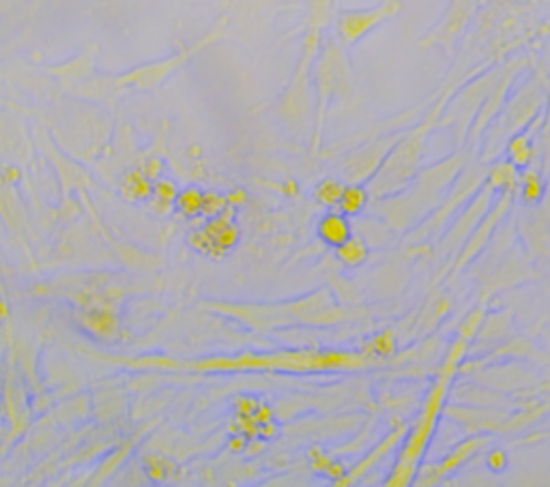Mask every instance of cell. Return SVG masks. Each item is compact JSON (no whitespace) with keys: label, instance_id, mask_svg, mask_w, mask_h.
Returning <instances> with one entry per match:
<instances>
[{"label":"cell","instance_id":"1","mask_svg":"<svg viewBox=\"0 0 550 487\" xmlns=\"http://www.w3.org/2000/svg\"><path fill=\"white\" fill-rule=\"evenodd\" d=\"M473 155L475 152H471L466 146L456 148L449 157L436 161L430 168H422L407 189L387 198H376V211L394 232L409 234L441 206L443 196L453 187Z\"/></svg>","mask_w":550,"mask_h":487},{"label":"cell","instance_id":"2","mask_svg":"<svg viewBox=\"0 0 550 487\" xmlns=\"http://www.w3.org/2000/svg\"><path fill=\"white\" fill-rule=\"evenodd\" d=\"M466 346H468V340H464V337H458L451 344V348L447 352V359L443 361V365L439 369V376H436L434 384L430 386V391H428V395L422 403V410H419L417 419L413 421L411 430L407 432V436L402 440V451L398 455L394 472H391V476L387 478V485L407 487L415 481L417 468L422 466V457H424V453H426V449L432 440L439 417L443 413V405H445V399H447V393H449V384H451V380L458 371L460 361L466 354Z\"/></svg>","mask_w":550,"mask_h":487},{"label":"cell","instance_id":"3","mask_svg":"<svg viewBox=\"0 0 550 487\" xmlns=\"http://www.w3.org/2000/svg\"><path fill=\"white\" fill-rule=\"evenodd\" d=\"M445 103H447V97H432L430 110L415 125L405 129L402 138L394 144V148L383 159L380 168L368 181L365 187L370 196L387 198L407 189L413 183V179L422 170L428 138L434 129H439V118Z\"/></svg>","mask_w":550,"mask_h":487},{"label":"cell","instance_id":"4","mask_svg":"<svg viewBox=\"0 0 550 487\" xmlns=\"http://www.w3.org/2000/svg\"><path fill=\"white\" fill-rule=\"evenodd\" d=\"M550 99V77H546L544 71H535L527 82L518 86L516 93H512L501 112L495 116V121L488 125V129L482 135L480 142V159L490 164L499 159L505 150V144L512 135L527 129L548 106Z\"/></svg>","mask_w":550,"mask_h":487},{"label":"cell","instance_id":"5","mask_svg":"<svg viewBox=\"0 0 550 487\" xmlns=\"http://www.w3.org/2000/svg\"><path fill=\"white\" fill-rule=\"evenodd\" d=\"M482 0H451L441 20L417 41V47H436L447 58H456L458 45L475 24Z\"/></svg>","mask_w":550,"mask_h":487},{"label":"cell","instance_id":"6","mask_svg":"<svg viewBox=\"0 0 550 487\" xmlns=\"http://www.w3.org/2000/svg\"><path fill=\"white\" fill-rule=\"evenodd\" d=\"M234 213L226 208L221 215L207 219V223L187 234L189 247L207 258H226L241 240V230L234 223Z\"/></svg>","mask_w":550,"mask_h":487},{"label":"cell","instance_id":"7","mask_svg":"<svg viewBox=\"0 0 550 487\" xmlns=\"http://www.w3.org/2000/svg\"><path fill=\"white\" fill-rule=\"evenodd\" d=\"M405 11L402 0H380L378 5L368 9H351L338 16V35L344 45H353L363 39L370 30L394 20Z\"/></svg>","mask_w":550,"mask_h":487},{"label":"cell","instance_id":"8","mask_svg":"<svg viewBox=\"0 0 550 487\" xmlns=\"http://www.w3.org/2000/svg\"><path fill=\"white\" fill-rule=\"evenodd\" d=\"M486 444V438H471V440H464L460 442L443 461L439 464H424L417 468V474H415V485H434L439 481H443L447 474H451L453 470H458L468 457H473L482 447Z\"/></svg>","mask_w":550,"mask_h":487},{"label":"cell","instance_id":"9","mask_svg":"<svg viewBox=\"0 0 550 487\" xmlns=\"http://www.w3.org/2000/svg\"><path fill=\"white\" fill-rule=\"evenodd\" d=\"M317 236L325 242V245L338 250L342 242H346L351 236H353V225H351V219L340 213L338 208L325 213L319 223H317Z\"/></svg>","mask_w":550,"mask_h":487},{"label":"cell","instance_id":"10","mask_svg":"<svg viewBox=\"0 0 550 487\" xmlns=\"http://www.w3.org/2000/svg\"><path fill=\"white\" fill-rule=\"evenodd\" d=\"M520 172L510 159H495L488 164V172H486V185L495 191V194H516L518 183H520Z\"/></svg>","mask_w":550,"mask_h":487},{"label":"cell","instance_id":"11","mask_svg":"<svg viewBox=\"0 0 550 487\" xmlns=\"http://www.w3.org/2000/svg\"><path fill=\"white\" fill-rule=\"evenodd\" d=\"M546 189H548V177H544V172L537 166H529L520 172L518 196L522 204L527 206L539 204L546 196Z\"/></svg>","mask_w":550,"mask_h":487},{"label":"cell","instance_id":"12","mask_svg":"<svg viewBox=\"0 0 550 487\" xmlns=\"http://www.w3.org/2000/svg\"><path fill=\"white\" fill-rule=\"evenodd\" d=\"M368 204H370L368 187L361 185V183H353V185H344L338 211L344 213L346 217H357V215H361L368 208Z\"/></svg>","mask_w":550,"mask_h":487},{"label":"cell","instance_id":"13","mask_svg":"<svg viewBox=\"0 0 550 487\" xmlns=\"http://www.w3.org/2000/svg\"><path fill=\"white\" fill-rule=\"evenodd\" d=\"M121 194H123V198H127L131 202H148L153 196L150 179L140 170H131L121 181Z\"/></svg>","mask_w":550,"mask_h":487},{"label":"cell","instance_id":"14","mask_svg":"<svg viewBox=\"0 0 550 487\" xmlns=\"http://www.w3.org/2000/svg\"><path fill=\"white\" fill-rule=\"evenodd\" d=\"M368 254H370V247H368L365 238L355 236V234H353L346 242H342V245L336 250L338 260H340L344 267H351V269H355V267L363 264V262L368 260Z\"/></svg>","mask_w":550,"mask_h":487},{"label":"cell","instance_id":"15","mask_svg":"<svg viewBox=\"0 0 550 487\" xmlns=\"http://www.w3.org/2000/svg\"><path fill=\"white\" fill-rule=\"evenodd\" d=\"M202 202H204V191L198 189L196 185L179 189L177 200H175V208L185 217V219H196L202 217Z\"/></svg>","mask_w":550,"mask_h":487},{"label":"cell","instance_id":"16","mask_svg":"<svg viewBox=\"0 0 550 487\" xmlns=\"http://www.w3.org/2000/svg\"><path fill=\"white\" fill-rule=\"evenodd\" d=\"M144 470L146 474L157 481V483H164V481H170V478H177L179 474V466L168 459V457H160V455H150L144 459Z\"/></svg>","mask_w":550,"mask_h":487},{"label":"cell","instance_id":"17","mask_svg":"<svg viewBox=\"0 0 550 487\" xmlns=\"http://www.w3.org/2000/svg\"><path fill=\"white\" fill-rule=\"evenodd\" d=\"M396 352V335L394 331H383L378 333L374 340L368 342L363 354L370 359V361H378V359H389L391 354Z\"/></svg>","mask_w":550,"mask_h":487},{"label":"cell","instance_id":"18","mask_svg":"<svg viewBox=\"0 0 550 487\" xmlns=\"http://www.w3.org/2000/svg\"><path fill=\"white\" fill-rule=\"evenodd\" d=\"M342 191H344V185L338 179H323L317 185V189H314V200L327 208H338Z\"/></svg>","mask_w":550,"mask_h":487},{"label":"cell","instance_id":"19","mask_svg":"<svg viewBox=\"0 0 550 487\" xmlns=\"http://www.w3.org/2000/svg\"><path fill=\"white\" fill-rule=\"evenodd\" d=\"M177 194H179V189H177V185H175L172 181H168V179H157L155 185H153V196H150V200L160 202V211L166 213L170 206H175Z\"/></svg>","mask_w":550,"mask_h":487},{"label":"cell","instance_id":"20","mask_svg":"<svg viewBox=\"0 0 550 487\" xmlns=\"http://www.w3.org/2000/svg\"><path fill=\"white\" fill-rule=\"evenodd\" d=\"M228 198L221 196V194H215V191H204V202H202V217L211 219V217H217L221 215L226 208H228Z\"/></svg>","mask_w":550,"mask_h":487},{"label":"cell","instance_id":"21","mask_svg":"<svg viewBox=\"0 0 550 487\" xmlns=\"http://www.w3.org/2000/svg\"><path fill=\"white\" fill-rule=\"evenodd\" d=\"M482 318H484V311H482V309H478V311L471 313V315L466 318V322L462 324L460 337H464V340H468V342H471V337H473V335L478 333V329L482 327Z\"/></svg>","mask_w":550,"mask_h":487},{"label":"cell","instance_id":"22","mask_svg":"<svg viewBox=\"0 0 550 487\" xmlns=\"http://www.w3.org/2000/svg\"><path fill=\"white\" fill-rule=\"evenodd\" d=\"M488 464H490L493 470H501V468L505 466V455H503L501 451H495V453H490Z\"/></svg>","mask_w":550,"mask_h":487}]
</instances>
